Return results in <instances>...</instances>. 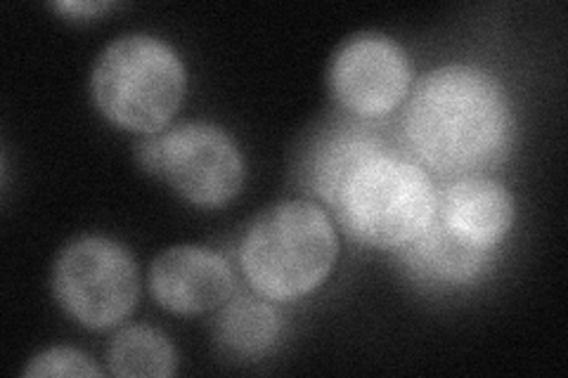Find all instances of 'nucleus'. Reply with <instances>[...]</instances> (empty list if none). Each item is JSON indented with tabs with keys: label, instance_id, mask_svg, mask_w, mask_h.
<instances>
[{
	"label": "nucleus",
	"instance_id": "f257e3e1",
	"mask_svg": "<svg viewBox=\"0 0 568 378\" xmlns=\"http://www.w3.org/2000/svg\"><path fill=\"white\" fill-rule=\"evenodd\" d=\"M403 140L440 177L481 175L511 147L514 114L505 85L484 67L443 64L410 93Z\"/></svg>",
	"mask_w": 568,
	"mask_h": 378
},
{
	"label": "nucleus",
	"instance_id": "f03ea898",
	"mask_svg": "<svg viewBox=\"0 0 568 378\" xmlns=\"http://www.w3.org/2000/svg\"><path fill=\"white\" fill-rule=\"evenodd\" d=\"M339 258L329 215L313 202L290 200L261 211L244 232L240 265L265 300H296L320 289Z\"/></svg>",
	"mask_w": 568,
	"mask_h": 378
},
{
	"label": "nucleus",
	"instance_id": "7ed1b4c3",
	"mask_svg": "<svg viewBox=\"0 0 568 378\" xmlns=\"http://www.w3.org/2000/svg\"><path fill=\"white\" fill-rule=\"evenodd\" d=\"M436 200L438 190L419 161L386 147L344 177L332 211L351 239L400 251L432 223Z\"/></svg>",
	"mask_w": 568,
	"mask_h": 378
},
{
	"label": "nucleus",
	"instance_id": "20e7f679",
	"mask_svg": "<svg viewBox=\"0 0 568 378\" xmlns=\"http://www.w3.org/2000/svg\"><path fill=\"white\" fill-rule=\"evenodd\" d=\"M187 74L178 52L150 33H129L106 45L93 67L91 95L106 121L154 135L181 110Z\"/></svg>",
	"mask_w": 568,
	"mask_h": 378
},
{
	"label": "nucleus",
	"instance_id": "39448f33",
	"mask_svg": "<svg viewBox=\"0 0 568 378\" xmlns=\"http://www.w3.org/2000/svg\"><path fill=\"white\" fill-rule=\"evenodd\" d=\"M135 156L142 168L169 183L185 202L204 208L233 202L246 175L233 135L206 121H190L148 135L140 140Z\"/></svg>",
	"mask_w": 568,
	"mask_h": 378
},
{
	"label": "nucleus",
	"instance_id": "423d86ee",
	"mask_svg": "<svg viewBox=\"0 0 568 378\" xmlns=\"http://www.w3.org/2000/svg\"><path fill=\"white\" fill-rule=\"evenodd\" d=\"M50 284L60 308L93 331L116 327L135 310L140 296L133 256L100 234L69 242L52 267Z\"/></svg>",
	"mask_w": 568,
	"mask_h": 378
},
{
	"label": "nucleus",
	"instance_id": "0eeeda50",
	"mask_svg": "<svg viewBox=\"0 0 568 378\" xmlns=\"http://www.w3.org/2000/svg\"><path fill=\"white\" fill-rule=\"evenodd\" d=\"M332 98L363 121L394 114L413 88V64L405 48L386 33L363 31L336 48L327 69Z\"/></svg>",
	"mask_w": 568,
	"mask_h": 378
},
{
	"label": "nucleus",
	"instance_id": "6e6552de",
	"mask_svg": "<svg viewBox=\"0 0 568 378\" xmlns=\"http://www.w3.org/2000/svg\"><path fill=\"white\" fill-rule=\"evenodd\" d=\"M517 204L511 192L488 175H465L438 192L434 223L476 254L493 256L511 232Z\"/></svg>",
	"mask_w": 568,
	"mask_h": 378
},
{
	"label": "nucleus",
	"instance_id": "1a4fd4ad",
	"mask_svg": "<svg viewBox=\"0 0 568 378\" xmlns=\"http://www.w3.org/2000/svg\"><path fill=\"white\" fill-rule=\"evenodd\" d=\"M150 292L169 313L202 315L227 303L235 292V275L216 251L171 246L150 267Z\"/></svg>",
	"mask_w": 568,
	"mask_h": 378
},
{
	"label": "nucleus",
	"instance_id": "9d476101",
	"mask_svg": "<svg viewBox=\"0 0 568 378\" xmlns=\"http://www.w3.org/2000/svg\"><path fill=\"white\" fill-rule=\"evenodd\" d=\"M394 147L388 137L369 121H342L329 123L320 131L304 154L301 180L304 185L325 202L329 208L344 177L361 164L363 159Z\"/></svg>",
	"mask_w": 568,
	"mask_h": 378
},
{
	"label": "nucleus",
	"instance_id": "9b49d317",
	"mask_svg": "<svg viewBox=\"0 0 568 378\" xmlns=\"http://www.w3.org/2000/svg\"><path fill=\"white\" fill-rule=\"evenodd\" d=\"M400 256L407 273L429 284H471L493 263V256L476 254L450 239L434 218L417 239L400 248Z\"/></svg>",
	"mask_w": 568,
	"mask_h": 378
},
{
	"label": "nucleus",
	"instance_id": "f8f14e48",
	"mask_svg": "<svg viewBox=\"0 0 568 378\" xmlns=\"http://www.w3.org/2000/svg\"><path fill=\"white\" fill-rule=\"evenodd\" d=\"M282 334V317L263 296H237L216 321L219 346L233 357L256 359L268 355Z\"/></svg>",
	"mask_w": 568,
	"mask_h": 378
},
{
	"label": "nucleus",
	"instance_id": "ddd939ff",
	"mask_svg": "<svg viewBox=\"0 0 568 378\" xmlns=\"http://www.w3.org/2000/svg\"><path fill=\"white\" fill-rule=\"evenodd\" d=\"M106 367L114 376L162 378L178 371V353L171 340L145 324L121 329L106 346Z\"/></svg>",
	"mask_w": 568,
	"mask_h": 378
},
{
	"label": "nucleus",
	"instance_id": "4468645a",
	"mask_svg": "<svg viewBox=\"0 0 568 378\" xmlns=\"http://www.w3.org/2000/svg\"><path fill=\"white\" fill-rule=\"evenodd\" d=\"M24 376H102L100 367L91 357L77 348H48L36 355L29 367L24 369Z\"/></svg>",
	"mask_w": 568,
	"mask_h": 378
},
{
	"label": "nucleus",
	"instance_id": "2eb2a0df",
	"mask_svg": "<svg viewBox=\"0 0 568 378\" xmlns=\"http://www.w3.org/2000/svg\"><path fill=\"white\" fill-rule=\"evenodd\" d=\"M55 12L71 17V20H91L106 10H112V3H104V0H67V3H52L50 6Z\"/></svg>",
	"mask_w": 568,
	"mask_h": 378
}]
</instances>
